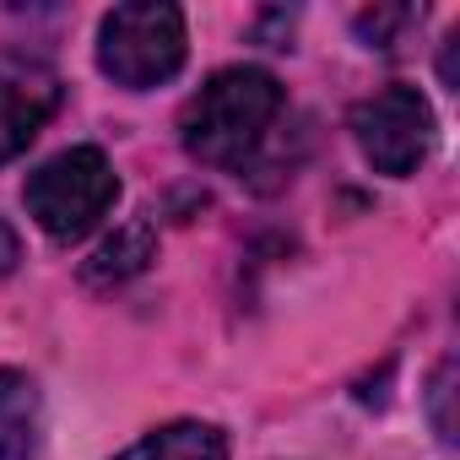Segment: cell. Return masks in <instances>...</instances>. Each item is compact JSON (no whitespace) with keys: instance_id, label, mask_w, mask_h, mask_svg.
<instances>
[{"instance_id":"cell-5","label":"cell","mask_w":460,"mask_h":460,"mask_svg":"<svg viewBox=\"0 0 460 460\" xmlns=\"http://www.w3.org/2000/svg\"><path fill=\"white\" fill-rule=\"evenodd\" d=\"M60 109V87L33 71H0V163L33 146V136Z\"/></svg>"},{"instance_id":"cell-6","label":"cell","mask_w":460,"mask_h":460,"mask_svg":"<svg viewBox=\"0 0 460 460\" xmlns=\"http://www.w3.org/2000/svg\"><path fill=\"white\" fill-rule=\"evenodd\" d=\"M44 433V395L22 368H0V460H28Z\"/></svg>"},{"instance_id":"cell-1","label":"cell","mask_w":460,"mask_h":460,"mask_svg":"<svg viewBox=\"0 0 460 460\" xmlns=\"http://www.w3.org/2000/svg\"><path fill=\"white\" fill-rule=\"evenodd\" d=\"M282 114V87L277 76L255 71V66H234V71H217L179 119L184 152L206 168H244L261 141L271 136Z\"/></svg>"},{"instance_id":"cell-2","label":"cell","mask_w":460,"mask_h":460,"mask_svg":"<svg viewBox=\"0 0 460 460\" xmlns=\"http://www.w3.org/2000/svg\"><path fill=\"white\" fill-rule=\"evenodd\" d=\"M22 200H28V217L55 244H76L114 211L119 173L98 146H71V152H55L49 163H39L28 173Z\"/></svg>"},{"instance_id":"cell-11","label":"cell","mask_w":460,"mask_h":460,"mask_svg":"<svg viewBox=\"0 0 460 460\" xmlns=\"http://www.w3.org/2000/svg\"><path fill=\"white\" fill-rule=\"evenodd\" d=\"M17 261H22V244H17V234H12V222L0 217V277L17 271Z\"/></svg>"},{"instance_id":"cell-9","label":"cell","mask_w":460,"mask_h":460,"mask_svg":"<svg viewBox=\"0 0 460 460\" xmlns=\"http://www.w3.org/2000/svg\"><path fill=\"white\" fill-rule=\"evenodd\" d=\"M449 401H455V358H444L428 379V411H433V428L444 444H455V417H449Z\"/></svg>"},{"instance_id":"cell-3","label":"cell","mask_w":460,"mask_h":460,"mask_svg":"<svg viewBox=\"0 0 460 460\" xmlns=\"http://www.w3.org/2000/svg\"><path fill=\"white\" fill-rule=\"evenodd\" d=\"M184 66V17L179 6L163 0H136V6H114L98 22V71L114 87L146 93Z\"/></svg>"},{"instance_id":"cell-4","label":"cell","mask_w":460,"mask_h":460,"mask_svg":"<svg viewBox=\"0 0 460 460\" xmlns=\"http://www.w3.org/2000/svg\"><path fill=\"white\" fill-rule=\"evenodd\" d=\"M352 141L374 173L406 179L433 152V109L417 87H379L352 109Z\"/></svg>"},{"instance_id":"cell-7","label":"cell","mask_w":460,"mask_h":460,"mask_svg":"<svg viewBox=\"0 0 460 460\" xmlns=\"http://www.w3.org/2000/svg\"><path fill=\"white\" fill-rule=\"evenodd\" d=\"M114 460H227V438L211 422H168Z\"/></svg>"},{"instance_id":"cell-10","label":"cell","mask_w":460,"mask_h":460,"mask_svg":"<svg viewBox=\"0 0 460 460\" xmlns=\"http://www.w3.org/2000/svg\"><path fill=\"white\" fill-rule=\"evenodd\" d=\"M406 22H417V12H406V6H379V12H363V17H358V33L368 39V49H374V44H379V49H395V33H401Z\"/></svg>"},{"instance_id":"cell-8","label":"cell","mask_w":460,"mask_h":460,"mask_svg":"<svg viewBox=\"0 0 460 460\" xmlns=\"http://www.w3.org/2000/svg\"><path fill=\"white\" fill-rule=\"evenodd\" d=\"M146 261H152V227L130 222V227H119L114 239H103L93 250V261L82 266V277L93 288H114V282H130L136 271H146Z\"/></svg>"}]
</instances>
